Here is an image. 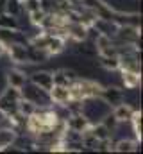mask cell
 Wrapping results in <instances>:
<instances>
[{"mask_svg":"<svg viewBox=\"0 0 143 154\" xmlns=\"http://www.w3.org/2000/svg\"><path fill=\"white\" fill-rule=\"evenodd\" d=\"M109 111H111V106L102 97H86V99H82L81 113L90 120V124L100 122L104 118V115H107Z\"/></svg>","mask_w":143,"mask_h":154,"instance_id":"cell-1","label":"cell"},{"mask_svg":"<svg viewBox=\"0 0 143 154\" xmlns=\"http://www.w3.org/2000/svg\"><path fill=\"white\" fill-rule=\"evenodd\" d=\"M20 93H22V99H27L31 100L32 104H36L38 108H43V106H50V97H48V91L41 90L39 86H36L34 82L27 81L22 88H20Z\"/></svg>","mask_w":143,"mask_h":154,"instance_id":"cell-2","label":"cell"},{"mask_svg":"<svg viewBox=\"0 0 143 154\" xmlns=\"http://www.w3.org/2000/svg\"><path fill=\"white\" fill-rule=\"evenodd\" d=\"M5 56L14 66H23L29 63L27 45L25 43H7L5 45Z\"/></svg>","mask_w":143,"mask_h":154,"instance_id":"cell-3","label":"cell"},{"mask_svg":"<svg viewBox=\"0 0 143 154\" xmlns=\"http://www.w3.org/2000/svg\"><path fill=\"white\" fill-rule=\"evenodd\" d=\"M27 81H29L27 72L22 70L20 66H9V68L5 70V82H7V86H11V88L20 90Z\"/></svg>","mask_w":143,"mask_h":154,"instance_id":"cell-4","label":"cell"},{"mask_svg":"<svg viewBox=\"0 0 143 154\" xmlns=\"http://www.w3.org/2000/svg\"><path fill=\"white\" fill-rule=\"evenodd\" d=\"M29 81L34 82L36 86H39L41 90L48 91L52 86H54V79H52V70H47V68H39V70H32L29 74Z\"/></svg>","mask_w":143,"mask_h":154,"instance_id":"cell-5","label":"cell"},{"mask_svg":"<svg viewBox=\"0 0 143 154\" xmlns=\"http://www.w3.org/2000/svg\"><path fill=\"white\" fill-rule=\"evenodd\" d=\"M100 97L113 108V106L123 102V88L120 84H104Z\"/></svg>","mask_w":143,"mask_h":154,"instance_id":"cell-6","label":"cell"},{"mask_svg":"<svg viewBox=\"0 0 143 154\" xmlns=\"http://www.w3.org/2000/svg\"><path fill=\"white\" fill-rule=\"evenodd\" d=\"M120 72V84L125 90H134L140 88L141 84V72H132V70H118Z\"/></svg>","mask_w":143,"mask_h":154,"instance_id":"cell-7","label":"cell"},{"mask_svg":"<svg viewBox=\"0 0 143 154\" xmlns=\"http://www.w3.org/2000/svg\"><path fill=\"white\" fill-rule=\"evenodd\" d=\"M91 25L95 27V31L99 34H104V36H109V38H113L118 31V23L114 20H107V18H95V22Z\"/></svg>","mask_w":143,"mask_h":154,"instance_id":"cell-8","label":"cell"},{"mask_svg":"<svg viewBox=\"0 0 143 154\" xmlns=\"http://www.w3.org/2000/svg\"><path fill=\"white\" fill-rule=\"evenodd\" d=\"M114 152H138L141 151V142L140 140H131V138H118L114 140V147H113Z\"/></svg>","mask_w":143,"mask_h":154,"instance_id":"cell-9","label":"cell"},{"mask_svg":"<svg viewBox=\"0 0 143 154\" xmlns=\"http://www.w3.org/2000/svg\"><path fill=\"white\" fill-rule=\"evenodd\" d=\"M65 122H66V127H68V129H73V131H77V133H84V131L90 129V125H91L90 120L82 115V113H72V115H68V118H66Z\"/></svg>","mask_w":143,"mask_h":154,"instance_id":"cell-10","label":"cell"},{"mask_svg":"<svg viewBox=\"0 0 143 154\" xmlns=\"http://www.w3.org/2000/svg\"><path fill=\"white\" fill-rule=\"evenodd\" d=\"M48 97L52 104H66L70 100V86H57L54 84L48 90Z\"/></svg>","mask_w":143,"mask_h":154,"instance_id":"cell-11","label":"cell"},{"mask_svg":"<svg viewBox=\"0 0 143 154\" xmlns=\"http://www.w3.org/2000/svg\"><path fill=\"white\" fill-rule=\"evenodd\" d=\"M134 109H138V108H134V106H131L127 102H120V104L111 108V113L116 116L118 122H129L132 113H134Z\"/></svg>","mask_w":143,"mask_h":154,"instance_id":"cell-12","label":"cell"},{"mask_svg":"<svg viewBox=\"0 0 143 154\" xmlns=\"http://www.w3.org/2000/svg\"><path fill=\"white\" fill-rule=\"evenodd\" d=\"M16 136H18V133L11 125H0V151H4L5 147L13 145Z\"/></svg>","mask_w":143,"mask_h":154,"instance_id":"cell-13","label":"cell"},{"mask_svg":"<svg viewBox=\"0 0 143 154\" xmlns=\"http://www.w3.org/2000/svg\"><path fill=\"white\" fill-rule=\"evenodd\" d=\"M97 59H99V66L104 68L106 72H118L120 68V61H118V56H102V54H97Z\"/></svg>","mask_w":143,"mask_h":154,"instance_id":"cell-14","label":"cell"},{"mask_svg":"<svg viewBox=\"0 0 143 154\" xmlns=\"http://www.w3.org/2000/svg\"><path fill=\"white\" fill-rule=\"evenodd\" d=\"M141 109L138 108V109H134V113L131 116V120H129V124H131V127H132V133H134V138L136 140H140L141 142L143 138V129H141Z\"/></svg>","mask_w":143,"mask_h":154,"instance_id":"cell-15","label":"cell"},{"mask_svg":"<svg viewBox=\"0 0 143 154\" xmlns=\"http://www.w3.org/2000/svg\"><path fill=\"white\" fill-rule=\"evenodd\" d=\"M90 133H91V134H93V136H95L99 142L113 136V134H111V131L107 129L102 122H95V124H91V125H90Z\"/></svg>","mask_w":143,"mask_h":154,"instance_id":"cell-16","label":"cell"},{"mask_svg":"<svg viewBox=\"0 0 143 154\" xmlns=\"http://www.w3.org/2000/svg\"><path fill=\"white\" fill-rule=\"evenodd\" d=\"M0 29H11V31L18 29V18L5 11L0 13Z\"/></svg>","mask_w":143,"mask_h":154,"instance_id":"cell-17","label":"cell"},{"mask_svg":"<svg viewBox=\"0 0 143 154\" xmlns=\"http://www.w3.org/2000/svg\"><path fill=\"white\" fill-rule=\"evenodd\" d=\"M36 109H38V106L32 104L31 100H27V99H20V102H18V111L25 116V118H29L31 115H34Z\"/></svg>","mask_w":143,"mask_h":154,"instance_id":"cell-18","label":"cell"},{"mask_svg":"<svg viewBox=\"0 0 143 154\" xmlns=\"http://www.w3.org/2000/svg\"><path fill=\"white\" fill-rule=\"evenodd\" d=\"M100 122H102V124H104V125H106L107 129H109V131H111V134H113V131H114V129H116V125H118V124H120V122H118V120H116V116L113 115V113H111V111H109V113H107V115H104V118H102V120H100Z\"/></svg>","mask_w":143,"mask_h":154,"instance_id":"cell-19","label":"cell"},{"mask_svg":"<svg viewBox=\"0 0 143 154\" xmlns=\"http://www.w3.org/2000/svg\"><path fill=\"white\" fill-rule=\"evenodd\" d=\"M22 9H23V13H32L36 9H41V0H23L22 2Z\"/></svg>","mask_w":143,"mask_h":154,"instance_id":"cell-20","label":"cell"},{"mask_svg":"<svg viewBox=\"0 0 143 154\" xmlns=\"http://www.w3.org/2000/svg\"><path fill=\"white\" fill-rule=\"evenodd\" d=\"M0 125H7V115L0 109Z\"/></svg>","mask_w":143,"mask_h":154,"instance_id":"cell-21","label":"cell"}]
</instances>
